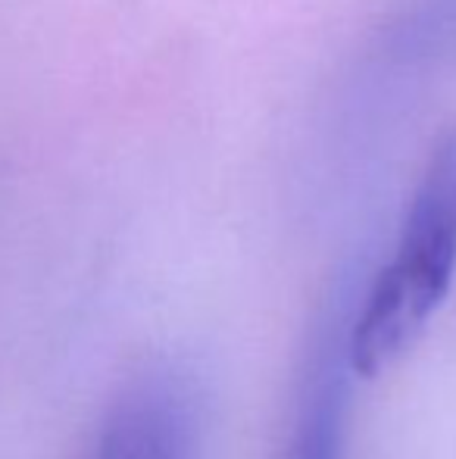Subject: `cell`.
<instances>
[{"label": "cell", "instance_id": "1", "mask_svg": "<svg viewBox=\"0 0 456 459\" xmlns=\"http://www.w3.org/2000/svg\"><path fill=\"white\" fill-rule=\"evenodd\" d=\"M456 273V128L432 151L394 256L378 273L344 338L347 366L363 378L391 368L428 328Z\"/></svg>", "mask_w": 456, "mask_h": 459}, {"label": "cell", "instance_id": "2", "mask_svg": "<svg viewBox=\"0 0 456 459\" xmlns=\"http://www.w3.org/2000/svg\"><path fill=\"white\" fill-rule=\"evenodd\" d=\"M201 429L197 381L182 368H151L116 394L82 459H194Z\"/></svg>", "mask_w": 456, "mask_h": 459}, {"label": "cell", "instance_id": "3", "mask_svg": "<svg viewBox=\"0 0 456 459\" xmlns=\"http://www.w3.org/2000/svg\"><path fill=\"white\" fill-rule=\"evenodd\" d=\"M347 351L325 344L300 397L288 459H341L347 425Z\"/></svg>", "mask_w": 456, "mask_h": 459}]
</instances>
